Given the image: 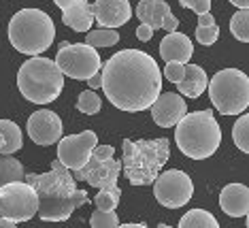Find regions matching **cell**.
I'll list each match as a JSON object with an SVG mask.
<instances>
[{"label": "cell", "mask_w": 249, "mask_h": 228, "mask_svg": "<svg viewBox=\"0 0 249 228\" xmlns=\"http://www.w3.org/2000/svg\"><path fill=\"white\" fill-rule=\"evenodd\" d=\"M19 94L28 102L35 105H49L62 94L64 88V75L55 64V60L32 56L19 66L18 73Z\"/></svg>", "instance_id": "5b68a950"}, {"label": "cell", "mask_w": 249, "mask_h": 228, "mask_svg": "<svg viewBox=\"0 0 249 228\" xmlns=\"http://www.w3.org/2000/svg\"><path fill=\"white\" fill-rule=\"evenodd\" d=\"M137 17L141 24H147L151 30H166L175 32L179 26V19L173 15L166 0H141L137 4Z\"/></svg>", "instance_id": "5bb4252c"}, {"label": "cell", "mask_w": 249, "mask_h": 228, "mask_svg": "<svg viewBox=\"0 0 249 228\" xmlns=\"http://www.w3.org/2000/svg\"><path fill=\"white\" fill-rule=\"evenodd\" d=\"M209 96L222 115H241L249 107V77L239 68H224L209 81Z\"/></svg>", "instance_id": "52a82bcc"}, {"label": "cell", "mask_w": 249, "mask_h": 228, "mask_svg": "<svg viewBox=\"0 0 249 228\" xmlns=\"http://www.w3.org/2000/svg\"><path fill=\"white\" fill-rule=\"evenodd\" d=\"M185 75V64H179V62H166V66H164V77L168 79V81H173L177 85L181 79Z\"/></svg>", "instance_id": "4dcf8cb0"}, {"label": "cell", "mask_w": 249, "mask_h": 228, "mask_svg": "<svg viewBox=\"0 0 249 228\" xmlns=\"http://www.w3.org/2000/svg\"><path fill=\"white\" fill-rule=\"evenodd\" d=\"M230 4H234L236 9H247L249 7V0H228Z\"/></svg>", "instance_id": "8d00e7d4"}, {"label": "cell", "mask_w": 249, "mask_h": 228, "mask_svg": "<svg viewBox=\"0 0 249 228\" xmlns=\"http://www.w3.org/2000/svg\"><path fill=\"white\" fill-rule=\"evenodd\" d=\"M62 133H64L62 119L49 109H41L28 117V136L36 145L47 147V145L58 143L62 139Z\"/></svg>", "instance_id": "4fadbf2b"}, {"label": "cell", "mask_w": 249, "mask_h": 228, "mask_svg": "<svg viewBox=\"0 0 249 228\" xmlns=\"http://www.w3.org/2000/svg\"><path fill=\"white\" fill-rule=\"evenodd\" d=\"M26 181L35 186L38 194V218L47 222H64L75 209L88 203V192L79 190L71 169L60 160L52 162V171L43 175H26Z\"/></svg>", "instance_id": "7a4b0ae2"}, {"label": "cell", "mask_w": 249, "mask_h": 228, "mask_svg": "<svg viewBox=\"0 0 249 228\" xmlns=\"http://www.w3.org/2000/svg\"><path fill=\"white\" fill-rule=\"evenodd\" d=\"M219 207L230 218H247L249 188L245 184H228L219 192Z\"/></svg>", "instance_id": "e0dca14e"}, {"label": "cell", "mask_w": 249, "mask_h": 228, "mask_svg": "<svg viewBox=\"0 0 249 228\" xmlns=\"http://www.w3.org/2000/svg\"><path fill=\"white\" fill-rule=\"evenodd\" d=\"M232 139H234V145L243 153L249 152V115H241L234 122V126H232Z\"/></svg>", "instance_id": "4316f807"}, {"label": "cell", "mask_w": 249, "mask_h": 228, "mask_svg": "<svg viewBox=\"0 0 249 228\" xmlns=\"http://www.w3.org/2000/svg\"><path fill=\"white\" fill-rule=\"evenodd\" d=\"M107 100L128 113L147 111L162 92V71L149 54L124 49L100 66Z\"/></svg>", "instance_id": "6da1fadb"}, {"label": "cell", "mask_w": 249, "mask_h": 228, "mask_svg": "<svg viewBox=\"0 0 249 228\" xmlns=\"http://www.w3.org/2000/svg\"><path fill=\"white\" fill-rule=\"evenodd\" d=\"M55 64L62 71V75L77 79V81H88L100 71L103 60L96 47L88 43H62L55 54Z\"/></svg>", "instance_id": "9c48e42d"}, {"label": "cell", "mask_w": 249, "mask_h": 228, "mask_svg": "<svg viewBox=\"0 0 249 228\" xmlns=\"http://www.w3.org/2000/svg\"><path fill=\"white\" fill-rule=\"evenodd\" d=\"M179 4L183 9L194 11L196 15H205L211 11V0H179Z\"/></svg>", "instance_id": "1f68e13d"}, {"label": "cell", "mask_w": 249, "mask_h": 228, "mask_svg": "<svg viewBox=\"0 0 249 228\" xmlns=\"http://www.w3.org/2000/svg\"><path fill=\"white\" fill-rule=\"evenodd\" d=\"M122 228H145L147 224L145 222H128V224H124V222H120Z\"/></svg>", "instance_id": "d590c367"}, {"label": "cell", "mask_w": 249, "mask_h": 228, "mask_svg": "<svg viewBox=\"0 0 249 228\" xmlns=\"http://www.w3.org/2000/svg\"><path fill=\"white\" fill-rule=\"evenodd\" d=\"M151 186H154L156 201L168 209H179L188 205L194 194V184H192L190 175L177 169L160 173Z\"/></svg>", "instance_id": "8fae6325"}, {"label": "cell", "mask_w": 249, "mask_h": 228, "mask_svg": "<svg viewBox=\"0 0 249 228\" xmlns=\"http://www.w3.org/2000/svg\"><path fill=\"white\" fill-rule=\"evenodd\" d=\"M122 147V171L132 186H151L171 156V141L164 136L139 141L124 139Z\"/></svg>", "instance_id": "3957f363"}, {"label": "cell", "mask_w": 249, "mask_h": 228, "mask_svg": "<svg viewBox=\"0 0 249 228\" xmlns=\"http://www.w3.org/2000/svg\"><path fill=\"white\" fill-rule=\"evenodd\" d=\"M175 143L183 156L192 160H205L213 156L222 145V128L213 111H194L185 113L177 122Z\"/></svg>", "instance_id": "277c9868"}, {"label": "cell", "mask_w": 249, "mask_h": 228, "mask_svg": "<svg viewBox=\"0 0 249 228\" xmlns=\"http://www.w3.org/2000/svg\"><path fill=\"white\" fill-rule=\"evenodd\" d=\"M151 117L160 128H173L177 126V122L188 113V105L179 94L173 92H160L156 102L149 107Z\"/></svg>", "instance_id": "9a60e30c"}, {"label": "cell", "mask_w": 249, "mask_h": 228, "mask_svg": "<svg viewBox=\"0 0 249 228\" xmlns=\"http://www.w3.org/2000/svg\"><path fill=\"white\" fill-rule=\"evenodd\" d=\"M62 21L77 32H88L94 24L92 4H89L88 0H79V2H75L72 7L62 11Z\"/></svg>", "instance_id": "ffe728a7"}, {"label": "cell", "mask_w": 249, "mask_h": 228, "mask_svg": "<svg viewBox=\"0 0 249 228\" xmlns=\"http://www.w3.org/2000/svg\"><path fill=\"white\" fill-rule=\"evenodd\" d=\"M89 226L92 228H117L120 226V218H117L115 209L105 211V209H96L89 218Z\"/></svg>", "instance_id": "f1b7e54d"}, {"label": "cell", "mask_w": 249, "mask_h": 228, "mask_svg": "<svg viewBox=\"0 0 249 228\" xmlns=\"http://www.w3.org/2000/svg\"><path fill=\"white\" fill-rule=\"evenodd\" d=\"M88 85H89V90H98L100 85H103V75H100V71L96 73L94 77H89V79H88Z\"/></svg>", "instance_id": "836d02e7"}, {"label": "cell", "mask_w": 249, "mask_h": 228, "mask_svg": "<svg viewBox=\"0 0 249 228\" xmlns=\"http://www.w3.org/2000/svg\"><path fill=\"white\" fill-rule=\"evenodd\" d=\"M38 213V194L24 179L9 181L0 188V215L15 224L28 222Z\"/></svg>", "instance_id": "30bf717a"}, {"label": "cell", "mask_w": 249, "mask_h": 228, "mask_svg": "<svg viewBox=\"0 0 249 228\" xmlns=\"http://www.w3.org/2000/svg\"><path fill=\"white\" fill-rule=\"evenodd\" d=\"M207 85H209V79H207L205 68L188 62V64H185V75L177 83L179 92L183 96H188V98H198V96L207 90Z\"/></svg>", "instance_id": "d6986e66"}, {"label": "cell", "mask_w": 249, "mask_h": 228, "mask_svg": "<svg viewBox=\"0 0 249 228\" xmlns=\"http://www.w3.org/2000/svg\"><path fill=\"white\" fill-rule=\"evenodd\" d=\"M18 179H26L24 164L15 160L13 156H0V188L9 184V181H18Z\"/></svg>", "instance_id": "cb8c5ba5"}, {"label": "cell", "mask_w": 249, "mask_h": 228, "mask_svg": "<svg viewBox=\"0 0 249 228\" xmlns=\"http://www.w3.org/2000/svg\"><path fill=\"white\" fill-rule=\"evenodd\" d=\"M96 145H98V136L94 130H83L79 134L62 136L58 141V160L71 171H79L86 167Z\"/></svg>", "instance_id": "7c38bea8"}, {"label": "cell", "mask_w": 249, "mask_h": 228, "mask_svg": "<svg viewBox=\"0 0 249 228\" xmlns=\"http://www.w3.org/2000/svg\"><path fill=\"white\" fill-rule=\"evenodd\" d=\"M113 153H115L113 145H96L86 167L75 171L72 177L77 181H88L98 190H120L117 179L122 175V160H115Z\"/></svg>", "instance_id": "ba28073f"}, {"label": "cell", "mask_w": 249, "mask_h": 228, "mask_svg": "<svg viewBox=\"0 0 249 228\" xmlns=\"http://www.w3.org/2000/svg\"><path fill=\"white\" fill-rule=\"evenodd\" d=\"M122 198V190H98V194L94 198L96 209H105V211H111L120 205Z\"/></svg>", "instance_id": "f546056e"}, {"label": "cell", "mask_w": 249, "mask_h": 228, "mask_svg": "<svg viewBox=\"0 0 249 228\" xmlns=\"http://www.w3.org/2000/svg\"><path fill=\"white\" fill-rule=\"evenodd\" d=\"M13 226H18L15 222H11V220H7V218H2L0 215V228H13Z\"/></svg>", "instance_id": "74e56055"}, {"label": "cell", "mask_w": 249, "mask_h": 228, "mask_svg": "<svg viewBox=\"0 0 249 228\" xmlns=\"http://www.w3.org/2000/svg\"><path fill=\"white\" fill-rule=\"evenodd\" d=\"M192 54H194V45L190 37L181 32H168L160 43V56L164 62H179V64H188Z\"/></svg>", "instance_id": "ac0fdd59"}, {"label": "cell", "mask_w": 249, "mask_h": 228, "mask_svg": "<svg viewBox=\"0 0 249 228\" xmlns=\"http://www.w3.org/2000/svg\"><path fill=\"white\" fill-rule=\"evenodd\" d=\"M151 34H154V30H151L147 24H141L139 28H137V38L139 41H143V43H147L151 38Z\"/></svg>", "instance_id": "d6a6232c"}, {"label": "cell", "mask_w": 249, "mask_h": 228, "mask_svg": "<svg viewBox=\"0 0 249 228\" xmlns=\"http://www.w3.org/2000/svg\"><path fill=\"white\" fill-rule=\"evenodd\" d=\"M0 136H2V150H0L2 156H11V153L19 152L21 145H24V136H21L19 126L11 119H0Z\"/></svg>", "instance_id": "44dd1931"}, {"label": "cell", "mask_w": 249, "mask_h": 228, "mask_svg": "<svg viewBox=\"0 0 249 228\" xmlns=\"http://www.w3.org/2000/svg\"><path fill=\"white\" fill-rule=\"evenodd\" d=\"M94 21H98L100 28H120L128 24L132 17V7L128 0H96L92 4Z\"/></svg>", "instance_id": "2e32d148"}, {"label": "cell", "mask_w": 249, "mask_h": 228, "mask_svg": "<svg viewBox=\"0 0 249 228\" xmlns=\"http://www.w3.org/2000/svg\"><path fill=\"white\" fill-rule=\"evenodd\" d=\"M100 105H103V100H100V96L94 90H86L77 98V111L86 113V115H96L100 111Z\"/></svg>", "instance_id": "83f0119b"}, {"label": "cell", "mask_w": 249, "mask_h": 228, "mask_svg": "<svg viewBox=\"0 0 249 228\" xmlns=\"http://www.w3.org/2000/svg\"><path fill=\"white\" fill-rule=\"evenodd\" d=\"M230 32L234 34V38H239L241 43L249 41V11L239 9L230 19Z\"/></svg>", "instance_id": "484cf974"}, {"label": "cell", "mask_w": 249, "mask_h": 228, "mask_svg": "<svg viewBox=\"0 0 249 228\" xmlns=\"http://www.w3.org/2000/svg\"><path fill=\"white\" fill-rule=\"evenodd\" d=\"M219 222L205 209H192L179 220V228H217Z\"/></svg>", "instance_id": "7402d4cb"}, {"label": "cell", "mask_w": 249, "mask_h": 228, "mask_svg": "<svg viewBox=\"0 0 249 228\" xmlns=\"http://www.w3.org/2000/svg\"><path fill=\"white\" fill-rule=\"evenodd\" d=\"M53 2H55V7H58V9L66 11L69 7H72V4H75V2H79V0H53Z\"/></svg>", "instance_id": "e575fe53"}, {"label": "cell", "mask_w": 249, "mask_h": 228, "mask_svg": "<svg viewBox=\"0 0 249 228\" xmlns=\"http://www.w3.org/2000/svg\"><path fill=\"white\" fill-rule=\"evenodd\" d=\"M0 150H2V136H0Z\"/></svg>", "instance_id": "f35d334b"}, {"label": "cell", "mask_w": 249, "mask_h": 228, "mask_svg": "<svg viewBox=\"0 0 249 228\" xmlns=\"http://www.w3.org/2000/svg\"><path fill=\"white\" fill-rule=\"evenodd\" d=\"M55 38L53 19L41 9H21L9 21V41L19 54L41 56Z\"/></svg>", "instance_id": "8992f818"}, {"label": "cell", "mask_w": 249, "mask_h": 228, "mask_svg": "<svg viewBox=\"0 0 249 228\" xmlns=\"http://www.w3.org/2000/svg\"><path fill=\"white\" fill-rule=\"evenodd\" d=\"M120 41V34L113 28H98V30H88L86 43L92 47H113Z\"/></svg>", "instance_id": "d4e9b609"}, {"label": "cell", "mask_w": 249, "mask_h": 228, "mask_svg": "<svg viewBox=\"0 0 249 228\" xmlns=\"http://www.w3.org/2000/svg\"><path fill=\"white\" fill-rule=\"evenodd\" d=\"M219 38V26L215 24L211 13L198 15V28H196V41L200 45H213Z\"/></svg>", "instance_id": "603a6c76"}]
</instances>
